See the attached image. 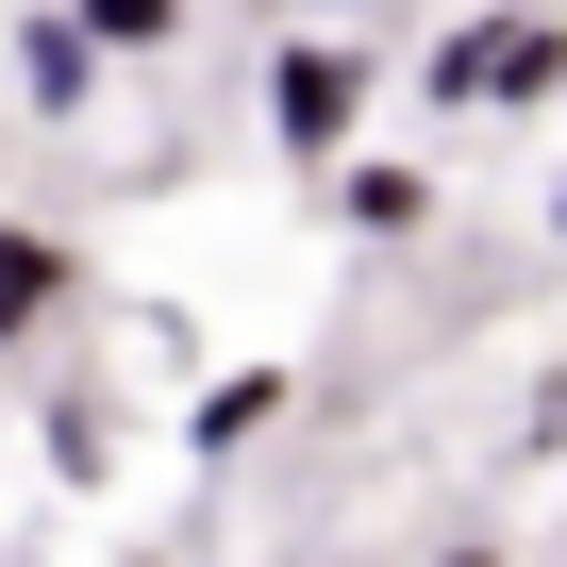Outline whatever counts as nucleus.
<instances>
[{
  "label": "nucleus",
  "instance_id": "obj_1",
  "mask_svg": "<svg viewBox=\"0 0 567 567\" xmlns=\"http://www.w3.org/2000/svg\"><path fill=\"white\" fill-rule=\"evenodd\" d=\"M417 84L434 101H550L567 84V18H534V0H517V18H451Z\"/></svg>",
  "mask_w": 567,
  "mask_h": 567
},
{
  "label": "nucleus",
  "instance_id": "obj_2",
  "mask_svg": "<svg viewBox=\"0 0 567 567\" xmlns=\"http://www.w3.org/2000/svg\"><path fill=\"white\" fill-rule=\"evenodd\" d=\"M351 117H368V51H334V34H284L267 51V134L301 151V167L351 151Z\"/></svg>",
  "mask_w": 567,
  "mask_h": 567
},
{
  "label": "nucleus",
  "instance_id": "obj_3",
  "mask_svg": "<svg viewBox=\"0 0 567 567\" xmlns=\"http://www.w3.org/2000/svg\"><path fill=\"white\" fill-rule=\"evenodd\" d=\"M68 284H84V267H68V234L0 217V351H18V334H51V318H68Z\"/></svg>",
  "mask_w": 567,
  "mask_h": 567
},
{
  "label": "nucleus",
  "instance_id": "obj_4",
  "mask_svg": "<svg viewBox=\"0 0 567 567\" xmlns=\"http://www.w3.org/2000/svg\"><path fill=\"white\" fill-rule=\"evenodd\" d=\"M267 417H284V368H217V384H200V417H184V451H250Z\"/></svg>",
  "mask_w": 567,
  "mask_h": 567
},
{
  "label": "nucleus",
  "instance_id": "obj_5",
  "mask_svg": "<svg viewBox=\"0 0 567 567\" xmlns=\"http://www.w3.org/2000/svg\"><path fill=\"white\" fill-rule=\"evenodd\" d=\"M334 200H351V234H417V217H434V167H401V151H368V167H351Z\"/></svg>",
  "mask_w": 567,
  "mask_h": 567
},
{
  "label": "nucleus",
  "instance_id": "obj_6",
  "mask_svg": "<svg viewBox=\"0 0 567 567\" xmlns=\"http://www.w3.org/2000/svg\"><path fill=\"white\" fill-rule=\"evenodd\" d=\"M84 68H101V51H84V18H18V84H34L51 117L84 101Z\"/></svg>",
  "mask_w": 567,
  "mask_h": 567
},
{
  "label": "nucleus",
  "instance_id": "obj_7",
  "mask_svg": "<svg viewBox=\"0 0 567 567\" xmlns=\"http://www.w3.org/2000/svg\"><path fill=\"white\" fill-rule=\"evenodd\" d=\"M68 18H84V51H167L184 0H68Z\"/></svg>",
  "mask_w": 567,
  "mask_h": 567
},
{
  "label": "nucleus",
  "instance_id": "obj_8",
  "mask_svg": "<svg viewBox=\"0 0 567 567\" xmlns=\"http://www.w3.org/2000/svg\"><path fill=\"white\" fill-rule=\"evenodd\" d=\"M51 467H68V484H101V467H117V434H101V401H51Z\"/></svg>",
  "mask_w": 567,
  "mask_h": 567
},
{
  "label": "nucleus",
  "instance_id": "obj_9",
  "mask_svg": "<svg viewBox=\"0 0 567 567\" xmlns=\"http://www.w3.org/2000/svg\"><path fill=\"white\" fill-rule=\"evenodd\" d=\"M417 567H501V550H417Z\"/></svg>",
  "mask_w": 567,
  "mask_h": 567
},
{
  "label": "nucleus",
  "instance_id": "obj_10",
  "mask_svg": "<svg viewBox=\"0 0 567 567\" xmlns=\"http://www.w3.org/2000/svg\"><path fill=\"white\" fill-rule=\"evenodd\" d=\"M267 18H334V0H267Z\"/></svg>",
  "mask_w": 567,
  "mask_h": 567
},
{
  "label": "nucleus",
  "instance_id": "obj_11",
  "mask_svg": "<svg viewBox=\"0 0 567 567\" xmlns=\"http://www.w3.org/2000/svg\"><path fill=\"white\" fill-rule=\"evenodd\" d=\"M550 234H567V184H550Z\"/></svg>",
  "mask_w": 567,
  "mask_h": 567
},
{
  "label": "nucleus",
  "instance_id": "obj_12",
  "mask_svg": "<svg viewBox=\"0 0 567 567\" xmlns=\"http://www.w3.org/2000/svg\"><path fill=\"white\" fill-rule=\"evenodd\" d=\"M134 567H151V550H134Z\"/></svg>",
  "mask_w": 567,
  "mask_h": 567
}]
</instances>
